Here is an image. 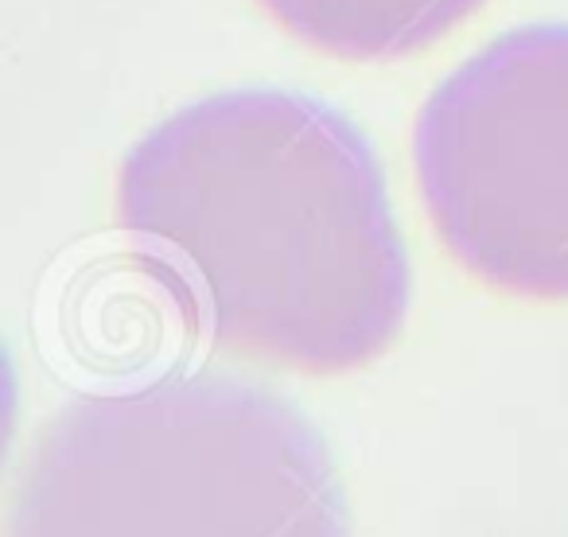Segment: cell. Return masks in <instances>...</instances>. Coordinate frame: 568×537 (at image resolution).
I'll return each mask as SVG.
<instances>
[{
    "label": "cell",
    "instance_id": "cell-4",
    "mask_svg": "<svg viewBox=\"0 0 568 537\" xmlns=\"http://www.w3.org/2000/svg\"><path fill=\"white\" fill-rule=\"evenodd\" d=\"M487 0H261L288 36L347 63H397L428 51Z\"/></svg>",
    "mask_w": 568,
    "mask_h": 537
},
{
    "label": "cell",
    "instance_id": "cell-1",
    "mask_svg": "<svg viewBox=\"0 0 568 537\" xmlns=\"http://www.w3.org/2000/svg\"><path fill=\"white\" fill-rule=\"evenodd\" d=\"M113 219L222 351L268 371L371 366L409 316L382 164L316 98L230 90L175 110L121 160Z\"/></svg>",
    "mask_w": 568,
    "mask_h": 537
},
{
    "label": "cell",
    "instance_id": "cell-2",
    "mask_svg": "<svg viewBox=\"0 0 568 537\" xmlns=\"http://www.w3.org/2000/svg\"><path fill=\"white\" fill-rule=\"evenodd\" d=\"M4 537H351L320 433L234 378H168L55 409Z\"/></svg>",
    "mask_w": 568,
    "mask_h": 537
},
{
    "label": "cell",
    "instance_id": "cell-3",
    "mask_svg": "<svg viewBox=\"0 0 568 537\" xmlns=\"http://www.w3.org/2000/svg\"><path fill=\"white\" fill-rule=\"evenodd\" d=\"M417 191L464 273L518 301H568V24L498 36L413 125Z\"/></svg>",
    "mask_w": 568,
    "mask_h": 537
}]
</instances>
